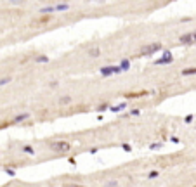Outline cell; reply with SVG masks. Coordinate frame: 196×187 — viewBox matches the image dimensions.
<instances>
[{"instance_id":"23","label":"cell","mask_w":196,"mask_h":187,"mask_svg":"<svg viewBox=\"0 0 196 187\" xmlns=\"http://www.w3.org/2000/svg\"><path fill=\"white\" fill-rule=\"evenodd\" d=\"M193 37H194V42H196V31H194V33H193Z\"/></svg>"},{"instance_id":"8","label":"cell","mask_w":196,"mask_h":187,"mask_svg":"<svg viewBox=\"0 0 196 187\" xmlns=\"http://www.w3.org/2000/svg\"><path fill=\"white\" fill-rule=\"evenodd\" d=\"M120 68H121V71H127L128 68H130V61H127V59H123L120 63Z\"/></svg>"},{"instance_id":"6","label":"cell","mask_w":196,"mask_h":187,"mask_svg":"<svg viewBox=\"0 0 196 187\" xmlns=\"http://www.w3.org/2000/svg\"><path fill=\"white\" fill-rule=\"evenodd\" d=\"M28 118H30V114H28V113H23V114H18V116H14V123H21V121L28 120Z\"/></svg>"},{"instance_id":"2","label":"cell","mask_w":196,"mask_h":187,"mask_svg":"<svg viewBox=\"0 0 196 187\" xmlns=\"http://www.w3.org/2000/svg\"><path fill=\"white\" fill-rule=\"evenodd\" d=\"M160 49H162V43L155 42V43H149V45H146V47H142L141 54H153V52H156V50H160Z\"/></svg>"},{"instance_id":"18","label":"cell","mask_w":196,"mask_h":187,"mask_svg":"<svg viewBox=\"0 0 196 187\" xmlns=\"http://www.w3.org/2000/svg\"><path fill=\"white\" fill-rule=\"evenodd\" d=\"M158 175H160L158 172H149V175H147V177H149V179H156Z\"/></svg>"},{"instance_id":"5","label":"cell","mask_w":196,"mask_h":187,"mask_svg":"<svg viewBox=\"0 0 196 187\" xmlns=\"http://www.w3.org/2000/svg\"><path fill=\"white\" fill-rule=\"evenodd\" d=\"M179 42H181L182 45L193 43V42H194V37H193V33H186V35H182V37L179 38Z\"/></svg>"},{"instance_id":"17","label":"cell","mask_w":196,"mask_h":187,"mask_svg":"<svg viewBox=\"0 0 196 187\" xmlns=\"http://www.w3.org/2000/svg\"><path fill=\"white\" fill-rule=\"evenodd\" d=\"M9 2H11L12 5H21L24 2V0H9Z\"/></svg>"},{"instance_id":"16","label":"cell","mask_w":196,"mask_h":187,"mask_svg":"<svg viewBox=\"0 0 196 187\" xmlns=\"http://www.w3.org/2000/svg\"><path fill=\"white\" fill-rule=\"evenodd\" d=\"M23 151H24V153H28V154H33V153H35L31 146H24V147H23Z\"/></svg>"},{"instance_id":"21","label":"cell","mask_w":196,"mask_h":187,"mask_svg":"<svg viewBox=\"0 0 196 187\" xmlns=\"http://www.w3.org/2000/svg\"><path fill=\"white\" fill-rule=\"evenodd\" d=\"M151 149H160V147H162V146H160V144H151Z\"/></svg>"},{"instance_id":"4","label":"cell","mask_w":196,"mask_h":187,"mask_svg":"<svg viewBox=\"0 0 196 187\" xmlns=\"http://www.w3.org/2000/svg\"><path fill=\"white\" fill-rule=\"evenodd\" d=\"M172 59H173V57H172V54H170V52H165V54H163V57H162V59H158V61H156V66H162V64H168V63H172Z\"/></svg>"},{"instance_id":"12","label":"cell","mask_w":196,"mask_h":187,"mask_svg":"<svg viewBox=\"0 0 196 187\" xmlns=\"http://www.w3.org/2000/svg\"><path fill=\"white\" fill-rule=\"evenodd\" d=\"M50 12H56V7H44L42 9V14H50Z\"/></svg>"},{"instance_id":"14","label":"cell","mask_w":196,"mask_h":187,"mask_svg":"<svg viewBox=\"0 0 196 187\" xmlns=\"http://www.w3.org/2000/svg\"><path fill=\"white\" fill-rule=\"evenodd\" d=\"M11 80H12L11 76H5V78H2V80H0V87H2V85H7V83L11 82Z\"/></svg>"},{"instance_id":"19","label":"cell","mask_w":196,"mask_h":187,"mask_svg":"<svg viewBox=\"0 0 196 187\" xmlns=\"http://www.w3.org/2000/svg\"><path fill=\"white\" fill-rule=\"evenodd\" d=\"M121 147H123V149L127 151V153H130V151H132V147L128 146V144H123V146H121Z\"/></svg>"},{"instance_id":"1","label":"cell","mask_w":196,"mask_h":187,"mask_svg":"<svg viewBox=\"0 0 196 187\" xmlns=\"http://www.w3.org/2000/svg\"><path fill=\"white\" fill-rule=\"evenodd\" d=\"M50 149L56 151V153H66V151L71 149L70 142H64V140H57V142H52L50 144Z\"/></svg>"},{"instance_id":"9","label":"cell","mask_w":196,"mask_h":187,"mask_svg":"<svg viewBox=\"0 0 196 187\" xmlns=\"http://www.w3.org/2000/svg\"><path fill=\"white\" fill-rule=\"evenodd\" d=\"M35 63H49V57L47 56H37L35 57Z\"/></svg>"},{"instance_id":"13","label":"cell","mask_w":196,"mask_h":187,"mask_svg":"<svg viewBox=\"0 0 196 187\" xmlns=\"http://www.w3.org/2000/svg\"><path fill=\"white\" fill-rule=\"evenodd\" d=\"M125 106L127 104H118V106H115V108H111V111L118 113V111H121V109H125Z\"/></svg>"},{"instance_id":"10","label":"cell","mask_w":196,"mask_h":187,"mask_svg":"<svg viewBox=\"0 0 196 187\" xmlns=\"http://www.w3.org/2000/svg\"><path fill=\"white\" fill-rule=\"evenodd\" d=\"M68 9H70V5H68V4H59V5H56V11H59V12L68 11Z\"/></svg>"},{"instance_id":"3","label":"cell","mask_w":196,"mask_h":187,"mask_svg":"<svg viewBox=\"0 0 196 187\" xmlns=\"http://www.w3.org/2000/svg\"><path fill=\"white\" fill-rule=\"evenodd\" d=\"M121 71V68H113V66H104L101 68V75L102 76H111L115 75V73H120Z\"/></svg>"},{"instance_id":"7","label":"cell","mask_w":196,"mask_h":187,"mask_svg":"<svg viewBox=\"0 0 196 187\" xmlns=\"http://www.w3.org/2000/svg\"><path fill=\"white\" fill-rule=\"evenodd\" d=\"M191 75H196V68H188L182 71V76H191Z\"/></svg>"},{"instance_id":"15","label":"cell","mask_w":196,"mask_h":187,"mask_svg":"<svg viewBox=\"0 0 196 187\" xmlns=\"http://www.w3.org/2000/svg\"><path fill=\"white\" fill-rule=\"evenodd\" d=\"M61 104H70V102H71V97H68V95H66V97H61Z\"/></svg>"},{"instance_id":"11","label":"cell","mask_w":196,"mask_h":187,"mask_svg":"<svg viewBox=\"0 0 196 187\" xmlns=\"http://www.w3.org/2000/svg\"><path fill=\"white\" fill-rule=\"evenodd\" d=\"M89 56L99 57V56H101V50H99V49H90V50H89Z\"/></svg>"},{"instance_id":"22","label":"cell","mask_w":196,"mask_h":187,"mask_svg":"<svg viewBox=\"0 0 196 187\" xmlns=\"http://www.w3.org/2000/svg\"><path fill=\"white\" fill-rule=\"evenodd\" d=\"M106 108H108V104H101V106H99V111H104Z\"/></svg>"},{"instance_id":"20","label":"cell","mask_w":196,"mask_h":187,"mask_svg":"<svg viewBox=\"0 0 196 187\" xmlns=\"http://www.w3.org/2000/svg\"><path fill=\"white\" fill-rule=\"evenodd\" d=\"M106 185H118L116 180H110V182H106Z\"/></svg>"}]
</instances>
